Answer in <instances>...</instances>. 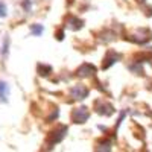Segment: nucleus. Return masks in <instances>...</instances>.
<instances>
[{
    "instance_id": "f257e3e1",
    "label": "nucleus",
    "mask_w": 152,
    "mask_h": 152,
    "mask_svg": "<svg viewBox=\"0 0 152 152\" xmlns=\"http://www.w3.org/2000/svg\"><path fill=\"white\" fill-rule=\"evenodd\" d=\"M67 134V126H64V125H59V126H56V128L49 134V138H47V142L50 143V145H56V143H59L62 138H64V135Z\"/></svg>"
},
{
    "instance_id": "f03ea898",
    "label": "nucleus",
    "mask_w": 152,
    "mask_h": 152,
    "mask_svg": "<svg viewBox=\"0 0 152 152\" xmlns=\"http://www.w3.org/2000/svg\"><path fill=\"white\" fill-rule=\"evenodd\" d=\"M90 117V111H88L85 107H81V108H75L72 111V122L75 123H85Z\"/></svg>"
},
{
    "instance_id": "7ed1b4c3",
    "label": "nucleus",
    "mask_w": 152,
    "mask_h": 152,
    "mask_svg": "<svg viewBox=\"0 0 152 152\" xmlns=\"http://www.w3.org/2000/svg\"><path fill=\"white\" fill-rule=\"evenodd\" d=\"M94 110L99 114H104V116H111V114L114 113L113 105L108 104V102H105V100H97V102L94 104Z\"/></svg>"
},
{
    "instance_id": "20e7f679",
    "label": "nucleus",
    "mask_w": 152,
    "mask_h": 152,
    "mask_svg": "<svg viewBox=\"0 0 152 152\" xmlns=\"http://www.w3.org/2000/svg\"><path fill=\"white\" fill-rule=\"evenodd\" d=\"M70 94L73 99H85L88 96V88H85L84 85H76L72 88Z\"/></svg>"
},
{
    "instance_id": "39448f33",
    "label": "nucleus",
    "mask_w": 152,
    "mask_h": 152,
    "mask_svg": "<svg viewBox=\"0 0 152 152\" xmlns=\"http://www.w3.org/2000/svg\"><path fill=\"white\" fill-rule=\"evenodd\" d=\"M120 58V55L119 53H116L114 50H110V52L107 53V56H105V59H104V62H102V67L104 69H108V67H111L114 62H117V59Z\"/></svg>"
},
{
    "instance_id": "423d86ee",
    "label": "nucleus",
    "mask_w": 152,
    "mask_h": 152,
    "mask_svg": "<svg viewBox=\"0 0 152 152\" xmlns=\"http://www.w3.org/2000/svg\"><path fill=\"white\" fill-rule=\"evenodd\" d=\"M96 73V69L91 66V64H84L78 69V75L79 76H91Z\"/></svg>"
},
{
    "instance_id": "0eeeda50",
    "label": "nucleus",
    "mask_w": 152,
    "mask_h": 152,
    "mask_svg": "<svg viewBox=\"0 0 152 152\" xmlns=\"http://www.w3.org/2000/svg\"><path fill=\"white\" fill-rule=\"evenodd\" d=\"M66 26H67V28H70V29H73V31H76V29L82 28V21H81L79 18L73 17V15H69V18H67V24H66Z\"/></svg>"
},
{
    "instance_id": "6e6552de",
    "label": "nucleus",
    "mask_w": 152,
    "mask_h": 152,
    "mask_svg": "<svg viewBox=\"0 0 152 152\" xmlns=\"http://www.w3.org/2000/svg\"><path fill=\"white\" fill-rule=\"evenodd\" d=\"M8 94H9V88H8V84L0 81V100H3V102H5V100L8 99Z\"/></svg>"
},
{
    "instance_id": "1a4fd4ad",
    "label": "nucleus",
    "mask_w": 152,
    "mask_h": 152,
    "mask_svg": "<svg viewBox=\"0 0 152 152\" xmlns=\"http://www.w3.org/2000/svg\"><path fill=\"white\" fill-rule=\"evenodd\" d=\"M6 12H8V8H6V5H5L3 2H0V18H2V17H5V15H6Z\"/></svg>"
},
{
    "instance_id": "9d476101",
    "label": "nucleus",
    "mask_w": 152,
    "mask_h": 152,
    "mask_svg": "<svg viewBox=\"0 0 152 152\" xmlns=\"http://www.w3.org/2000/svg\"><path fill=\"white\" fill-rule=\"evenodd\" d=\"M41 32H43V28H41V26H32V34L40 35Z\"/></svg>"
}]
</instances>
